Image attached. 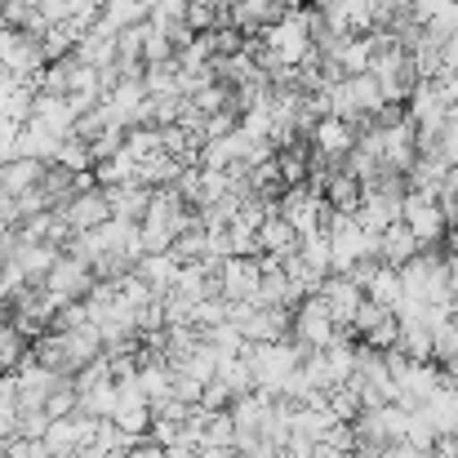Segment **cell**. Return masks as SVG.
Here are the masks:
<instances>
[{
	"instance_id": "33",
	"label": "cell",
	"mask_w": 458,
	"mask_h": 458,
	"mask_svg": "<svg viewBox=\"0 0 458 458\" xmlns=\"http://www.w3.org/2000/svg\"><path fill=\"white\" fill-rule=\"evenodd\" d=\"M428 454H432V450H419L414 441H392V445H387V458H428Z\"/></svg>"
},
{
	"instance_id": "38",
	"label": "cell",
	"mask_w": 458,
	"mask_h": 458,
	"mask_svg": "<svg viewBox=\"0 0 458 458\" xmlns=\"http://www.w3.org/2000/svg\"><path fill=\"white\" fill-rule=\"evenodd\" d=\"M290 4H294V9H299V4H303V0H290Z\"/></svg>"
},
{
	"instance_id": "24",
	"label": "cell",
	"mask_w": 458,
	"mask_h": 458,
	"mask_svg": "<svg viewBox=\"0 0 458 458\" xmlns=\"http://www.w3.org/2000/svg\"><path fill=\"white\" fill-rule=\"evenodd\" d=\"M58 165H67V169H76V174H85V169H94V152H89V143L85 139H63L58 143V156H54Z\"/></svg>"
},
{
	"instance_id": "30",
	"label": "cell",
	"mask_w": 458,
	"mask_h": 458,
	"mask_svg": "<svg viewBox=\"0 0 458 458\" xmlns=\"http://www.w3.org/2000/svg\"><path fill=\"white\" fill-rule=\"evenodd\" d=\"M49 410H22V423H18V437H45L49 432Z\"/></svg>"
},
{
	"instance_id": "26",
	"label": "cell",
	"mask_w": 458,
	"mask_h": 458,
	"mask_svg": "<svg viewBox=\"0 0 458 458\" xmlns=\"http://www.w3.org/2000/svg\"><path fill=\"white\" fill-rule=\"evenodd\" d=\"M437 360H441L445 369H454L458 365V311L437 329Z\"/></svg>"
},
{
	"instance_id": "5",
	"label": "cell",
	"mask_w": 458,
	"mask_h": 458,
	"mask_svg": "<svg viewBox=\"0 0 458 458\" xmlns=\"http://www.w3.org/2000/svg\"><path fill=\"white\" fill-rule=\"evenodd\" d=\"M401 218L410 223V232L419 236L423 250H441V241L450 236V218H445V209H441V200L432 191L410 187L405 191V205H401Z\"/></svg>"
},
{
	"instance_id": "28",
	"label": "cell",
	"mask_w": 458,
	"mask_h": 458,
	"mask_svg": "<svg viewBox=\"0 0 458 458\" xmlns=\"http://www.w3.org/2000/svg\"><path fill=\"white\" fill-rule=\"evenodd\" d=\"M125 134H130L125 125H112V130H103V134H98V139L89 143V152H94V165H98V160H112L116 152H125Z\"/></svg>"
},
{
	"instance_id": "7",
	"label": "cell",
	"mask_w": 458,
	"mask_h": 458,
	"mask_svg": "<svg viewBox=\"0 0 458 458\" xmlns=\"http://www.w3.org/2000/svg\"><path fill=\"white\" fill-rule=\"evenodd\" d=\"M263 285V254H236L223 259V299L232 303H254Z\"/></svg>"
},
{
	"instance_id": "15",
	"label": "cell",
	"mask_w": 458,
	"mask_h": 458,
	"mask_svg": "<svg viewBox=\"0 0 458 458\" xmlns=\"http://www.w3.org/2000/svg\"><path fill=\"white\" fill-rule=\"evenodd\" d=\"M58 254H63V245H54V241H22L13 259L22 263V272H27L31 285H45V276H49V267L58 263Z\"/></svg>"
},
{
	"instance_id": "4",
	"label": "cell",
	"mask_w": 458,
	"mask_h": 458,
	"mask_svg": "<svg viewBox=\"0 0 458 458\" xmlns=\"http://www.w3.org/2000/svg\"><path fill=\"white\" fill-rule=\"evenodd\" d=\"M294 343H303L307 352H316V347H329L334 338H343V334H352V325H338L334 320V311L329 303L320 299V294H307L303 303L294 307ZM356 338V334H352Z\"/></svg>"
},
{
	"instance_id": "11",
	"label": "cell",
	"mask_w": 458,
	"mask_h": 458,
	"mask_svg": "<svg viewBox=\"0 0 458 458\" xmlns=\"http://www.w3.org/2000/svg\"><path fill=\"white\" fill-rule=\"evenodd\" d=\"M63 218L72 223V232H89L98 223L112 218V200H107V187H89V191H76L67 205H63Z\"/></svg>"
},
{
	"instance_id": "18",
	"label": "cell",
	"mask_w": 458,
	"mask_h": 458,
	"mask_svg": "<svg viewBox=\"0 0 458 458\" xmlns=\"http://www.w3.org/2000/svg\"><path fill=\"white\" fill-rule=\"evenodd\" d=\"M45 165H49V160H36V156H13L9 165H0V187H9L13 196H22V191L40 187Z\"/></svg>"
},
{
	"instance_id": "27",
	"label": "cell",
	"mask_w": 458,
	"mask_h": 458,
	"mask_svg": "<svg viewBox=\"0 0 458 458\" xmlns=\"http://www.w3.org/2000/svg\"><path fill=\"white\" fill-rule=\"evenodd\" d=\"M232 401H236V392H232V383H227L223 374H214V378L200 387V405H205V410H232Z\"/></svg>"
},
{
	"instance_id": "32",
	"label": "cell",
	"mask_w": 458,
	"mask_h": 458,
	"mask_svg": "<svg viewBox=\"0 0 458 458\" xmlns=\"http://www.w3.org/2000/svg\"><path fill=\"white\" fill-rule=\"evenodd\" d=\"M125 458H169V450H165L160 441H152V437H139V441L125 450Z\"/></svg>"
},
{
	"instance_id": "22",
	"label": "cell",
	"mask_w": 458,
	"mask_h": 458,
	"mask_svg": "<svg viewBox=\"0 0 458 458\" xmlns=\"http://www.w3.org/2000/svg\"><path fill=\"white\" fill-rule=\"evenodd\" d=\"M76 58H81V63H89V67H112V63H116V36L89 31V36L76 45Z\"/></svg>"
},
{
	"instance_id": "37",
	"label": "cell",
	"mask_w": 458,
	"mask_h": 458,
	"mask_svg": "<svg viewBox=\"0 0 458 458\" xmlns=\"http://www.w3.org/2000/svg\"><path fill=\"white\" fill-rule=\"evenodd\" d=\"M4 4H9V0H0V18H4Z\"/></svg>"
},
{
	"instance_id": "10",
	"label": "cell",
	"mask_w": 458,
	"mask_h": 458,
	"mask_svg": "<svg viewBox=\"0 0 458 458\" xmlns=\"http://www.w3.org/2000/svg\"><path fill=\"white\" fill-rule=\"evenodd\" d=\"M320 191H325V205H329L334 214H356V209H360V200H365V182L347 169V160H343L338 169H329V174H325Z\"/></svg>"
},
{
	"instance_id": "12",
	"label": "cell",
	"mask_w": 458,
	"mask_h": 458,
	"mask_svg": "<svg viewBox=\"0 0 458 458\" xmlns=\"http://www.w3.org/2000/svg\"><path fill=\"white\" fill-rule=\"evenodd\" d=\"M299 245H303V232L285 218V214H267L263 218V227H259V254H267V259H290V254H299Z\"/></svg>"
},
{
	"instance_id": "19",
	"label": "cell",
	"mask_w": 458,
	"mask_h": 458,
	"mask_svg": "<svg viewBox=\"0 0 458 458\" xmlns=\"http://www.w3.org/2000/svg\"><path fill=\"white\" fill-rule=\"evenodd\" d=\"M58 143H63V134H54V130L40 125V121H27V125L18 130V156L54 160V156H58Z\"/></svg>"
},
{
	"instance_id": "3",
	"label": "cell",
	"mask_w": 458,
	"mask_h": 458,
	"mask_svg": "<svg viewBox=\"0 0 458 458\" xmlns=\"http://www.w3.org/2000/svg\"><path fill=\"white\" fill-rule=\"evenodd\" d=\"M374 76H378V85H383V98L387 103H410V94L419 89V67H414V54H410V45H401L396 36L374 54V67H369Z\"/></svg>"
},
{
	"instance_id": "21",
	"label": "cell",
	"mask_w": 458,
	"mask_h": 458,
	"mask_svg": "<svg viewBox=\"0 0 458 458\" xmlns=\"http://www.w3.org/2000/svg\"><path fill=\"white\" fill-rule=\"evenodd\" d=\"M94 178H98V187L134 182V178H139V160H134L130 152H116L112 160H98V165H94Z\"/></svg>"
},
{
	"instance_id": "25",
	"label": "cell",
	"mask_w": 458,
	"mask_h": 458,
	"mask_svg": "<svg viewBox=\"0 0 458 458\" xmlns=\"http://www.w3.org/2000/svg\"><path fill=\"white\" fill-rule=\"evenodd\" d=\"M360 343H365V347H374V352H392V347L401 343V316H396V311H392V316H383V320L360 338Z\"/></svg>"
},
{
	"instance_id": "39",
	"label": "cell",
	"mask_w": 458,
	"mask_h": 458,
	"mask_svg": "<svg viewBox=\"0 0 458 458\" xmlns=\"http://www.w3.org/2000/svg\"><path fill=\"white\" fill-rule=\"evenodd\" d=\"M454 9H458V0H454Z\"/></svg>"
},
{
	"instance_id": "8",
	"label": "cell",
	"mask_w": 458,
	"mask_h": 458,
	"mask_svg": "<svg viewBox=\"0 0 458 458\" xmlns=\"http://www.w3.org/2000/svg\"><path fill=\"white\" fill-rule=\"evenodd\" d=\"M316 294L329 303V311H334L338 325H352L356 311H360V303H365V285H360L356 276H347V272H329V276L320 281Z\"/></svg>"
},
{
	"instance_id": "35",
	"label": "cell",
	"mask_w": 458,
	"mask_h": 458,
	"mask_svg": "<svg viewBox=\"0 0 458 458\" xmlns=\"http://www.w3.org/2000/svg\"><path fill=\"white\" fill-rule=\"evenodd\" d=\"M13 89H18V81L0 72V112H4V103H9V94H13Z\"/></svg>"
},
{
	"instance_id": "9",
	"label": "cell",
	"mask_w": 458,
	"mask_h": 458,
	"mask_svg": "<svg viewBox=\"0 0 458 458\" xmlns=\"http://www.w3.org/2000/svg\"><path fill=\"white\" fill-rule=\"evenodd\" d=\"M311 148L343 165V160L352 156V148H356V125L343 121V116H320V121L311 125Z\"/></svg>"
},
{
	"instance_id": "36",
	"label": "cell",
	"mask_w": 458,
	"mask_h": 458,
	"mask_svg": "<svg viewBox=\"0 0 458 458\" xmlns=\"http://www.w3.org/2000/svg\"><path fill=\"white\" fill-rule=\"evenodd\" d=\"M450 383H454V387H458V365H454V369H450Z\"/></svg>"
},
{
	"instance_id": "6",
	"label": "cell",
	"mask_w": 458,
	"mask_h": 458,
	"mask_svg": "<svg viewBox=\"0 0 458 458\" xmlns=\"http://www.w3.org/2000/svg\"><path fill=\"white\" fill-rule=\"evenodd\" d=\"M94 285H98L94 267H89L85 259H72V254H58V263H54L49 276H45V290H49L58 303H85Z\"/></svg>"
},
{
	"instance_id": "34",
	"label": "cell",
	"mask_w": 458,
	"mask_h": 458,
	"mask_svg": "<svg viewBox=\"0 0 458 458\" xmlns=\"http://www.w3.org/2000/svg\"><path fill=\"white\" fill-rule=\"evenodd\" d=\"M196 458H236V445H200Z\"/></svg>"
},
{
	"instance_id": "16",
	"label": "cell",
	"mask_w": 458,
	"mask_h": 458,
	"mask_svg": "<svg viewBox=\"0 0 458 458\" xmlns=\"http://www.w3.org/2000/svg\"><path fill=\"white\" fill-rule=\"evenodd\" d=\"M152 191L156 187H148V182H121V187H107V200H112V214L116 218H143L148 214V205H152Z\"/></svg>"
},
{
	"instance_id": "14",
	"label": "cell",
	"mask_w": 458,
	"mask_h": 458,
	"mask_svg": "<svg viewBox=\"0 0 458 458\" xmlns=\"http://www.w3.org/2000/svg\"><path fill=\"white\" fill-rule=\"evenodd\" d=\"M419 414L437 428V437H458V387L445 383L437 396H428V401L419 405Z\"/></svg>"
},
{
	"instance_id": "2",
	"label": "cell",
	"mask_w": 458,
	"mask_h": 458,
	"mask_svg": "<svg viewBox=\"0 0 458 458\" xmlns=\"http://www.w3.org/2000/svg\"><path fill=\"white\" fill-rule=\"evenodd\" d=\"M49 67V49L45 36L27 31V27H9L0 22V72L13 81H36Z\"/></svg>"
},
{
	"instance_id": "20",
	"label": "cell",
	"mask_w": 458,
	"mask_h": 458,
	"mask_svg": "<svg viewBox=\"0 0 458 458\" xmlns=\"http://www.w3.org/2000/svg\"><path fill=\"white\" fill-rule=\"evenodd\" d=\"M134 272L152 285L156 294H165V290L174 285V276H178V259H174V254H143Z\"/></svg>"
},
{
	"instance_id": "29",
	"label": "cell",
	"mask_w": 458,
	"mask_h": 458,
	"mask_svg": "<svg viewBox=\"0 0 458 458\" xmlns=\"http://www.w3.org/2000/svg\"><path fill=\"white\" fill-rule=\"evenodd\" d=\"M81 325H89V307H85V303H63V307H58L54 329H81Z\"/></svg>"
},
{
	"instance_id": "31",
	"label": "cell",
	"mask_w": 458,
	"mask_h": 458,
	"mask_svg": "<svg viewBox=\"0 0 458 458\" xmlns=\"http://www.w3.org/2000/svg\"><path fill=\"white\" fill-rule=\"evenodd\" d=\"M22 223V209H18V196L9 187H0V227H18Z\"/></svg>"
},
{
	"instance_id": "23",
	"label": "cell",
	"mask_w": 458,
	"mask_h": 458,
	"mask_svg": "<svg viewBox=\"0 0 458 458\" xmlns=\"http://www.w3.org/2000/svg\"><path fill=\"white\" fill-rule=\"evenodd\" d=\"M116 405H121V387H116V378H103L98 387H89V392L81 396V410H89L94 419H112Z\"/></svg>"
},
{
	"instance_id": "17",
	"label": "cell",
	"mask_w": 458,
	"mask_h": 458,
	"mask_svg": "<svg viewBox=\"0 0 458 458\" xmlns=\"http://www.w3.org/2000/svg\"><path fill=\"white\" fill-rule=\"evenodd\" d=\"M365 294L374 299V303L383 307H396L405 303V281H401V267H392V263H378L374 272H369V281H365Z\"/></svg>"
},
{
	"instance_id": "13",
	"label": "cell",
	"mask_w": 458,
	"mask_h": 458,
	"mask_svg": "<svg viewBox=\"0 0 458 458\" xmlns=\"http://www.w3.org/2000/svg\"><path fill=\"white\" fill-rule=\"evenodd\" d=\"M419 250H423V245H419V236L410 232V223H405V218H396L387 232H378V259H383V263H392V267H405Z\"/></svg>"
},
{
	"instance_id": "1",
	"label": "cell",
	"mask_w": 458,
	"mask_h": 458,
	"mask_svg": "<svg viewBox=\"0 0 458 458\" xmlns=\"http://www.w3.org/2000/svg\"><path fill=\"white\" fill-rule=\"evenodd\" d=\"M31 352H36L40 365H49V369H58V374H81V369L94 365L107 347H103L98 325L89 320V325H81V329H45V334L31 343Z\"/></svg>"
}]
</instances>
